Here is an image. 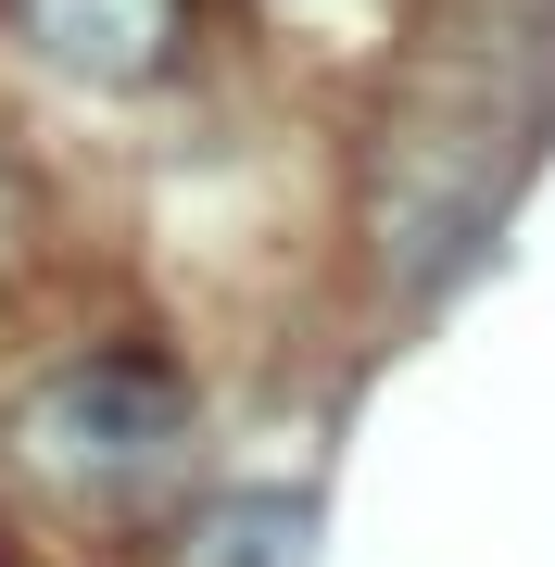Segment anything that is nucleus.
<instances>
[{
    "mask_svg": "<svg viewBox=\"0 0 555 567\" xmlns=\"http://www.w3.org/2000/svg\"><path fill=\"white\" fill-rule=\"evenodd\" d=\"M13 442L63 492H140V480H165L189 454V379L152 365V353H76V365H51L25 391Z\"/></svg>",
    "mask_w": 555,
    "mask_h": 567,
    "instance_id": "f257e3e1",
    "label": "nucleus"
},
{
    "mask_svg": "<svg viewBox=\"0 0 555 567\" xmlns=\"http://www.w3.org/2000/svg\"><path fill=\"white\" fill-rule=\"evenodd\" d=\"M13 25L39 39V63H63L89 89H140L177 51V0H13Z\"/></svg>",
    "mask_w": 555,
    "mask_h": 567,
    "instance_id": "f03ea898",
    "label": "nucleus"
},
{
    "mask_svg": "<svg viewBox=\"0 0 555 567\" xmlns=\"http://www.w3.org/2000/svg\"><path fill=\"white\" fill-rule=\"evenodd\" d=\"M177 567H316V505L304 492H227V505H203Z\"/></svg>",
    "mask_w": 555,
    "mask_h": 567,
    "instance_id": "7ed1b4c3",
    "label": "nucleus"
}]
</instances>
